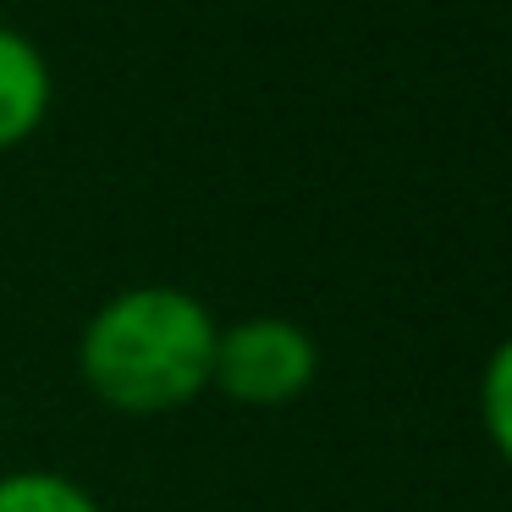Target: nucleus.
Listing matches in <instances>:
<instances>
[{
  "instance_id": "1",
  "label": "nucleus",
  "mask_w": 512,
  "mask_h": 512,
  "mask_svg": "<svg viewBox=\"0 0 512 512\" xmlns=\"http://www.w3.org/2000/svg\"><path fill=\"white\" fill-rule=\"evenodd\" d=\"M215 314L182 287H127L94 309L78 336V369L116 413H171L210 386Z\"/></svg>"
},
{
  "instance_id": "2",
  "label": "nucleus",
  "mask_w": 512,
  "mask_h": 512,
  "mask_svg": "<svg viewBox=\"0 0 512 512\" xmlns=\"http://www.w3.org/2000/svg\"><path fill=\"white\" fill-rule=\"evenodd\" d=\"M314 369H320V347L298 320L254 314V320L221 325L210 386H221L243 408H281L309 391Z\"/></svg>"
},
{
  "instance_id": "3",
  "label": "nucleus",
  "mask_w": 512,
  "mask_h": 512,
  "mask_svg": "<svg viewBox=\"0 0 512 512\" xmlns=\"http://www.w3.org/2000/svg\"><path fill=\"white\" fill-rule=\"evenodd\" d=\"M50 100H56V78H50L45 50L0 23V155L45 127Z\"/></svg>"
},
{
  "instance_id": "4",
  "label": "nucleus",
  "mask_w": 512,
  "mask_h": 512,
  "mask_svg": "<svg viewBox=\"0 0 512 512\" xmlns=\"http://www.w3.org/2000/svg\"><path fill=\"white\" fill-rule=\"evenodd\" d=\"M0 512H100V501L67 474L23 468V474L0 479Z\"/></svg>"
},
{
  "instance_id": "5",
  "label": "nucleus",
  "mask_w": 512,
  "mask_h": 512,
  "mask_svg": "<svg viewBox=\"0 0 512 512\" xmlns=\"http://www.w3.org/2000/svg\"><path fill=\"white\" fill-rule=\"evenodd\" d=\"M479 413H485V430L496 441V452L512 463V336L490 353L485 380H479Z\"/></svg>"
}]
</instances>
